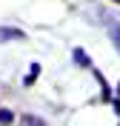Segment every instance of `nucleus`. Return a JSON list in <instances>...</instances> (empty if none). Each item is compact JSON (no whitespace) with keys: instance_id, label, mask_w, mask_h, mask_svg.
I'll use <instances>...</instances> for the list:
<instances>
[{"instance_id":"f257e3e1","label":"nucleus","mask_w":120,"mask_h":126,"mask_svg":"<svg viewBox=\"0 0 120 126\" xmlns=\"http://www.w3.org/2000/svg\"><path fill=\"white\" fill-rule=\"evenodd\" d=\"M6 40H23V32L14 26H0V43H6Z\"/></svg>"},{"instance_id":"f03ea898","label":"nucleus","mask_w":120,"mask_h":126,"mask_svg":"<svg viewBox=\"0 0 120 126\" xmlns=\"http://www.w3.org/2000/svg\"><path fill=\"white\" fill-rule=\"evenodd\" d=\"M74 63H77V66H92V60H89V55L86 52H83V49H74Z\"/></svg>"},{"instance_id":"7ed1b4c3","label":"nucleus","mask_w":120,"mask_h":126,"mask_svg":"<svg viewBox=\"0 0 120 126\" xmlns=\"http://www.w3.org/2000/svg\"><path fill=\"white\" fill-rule=\"evenodd\" d=\"M37 72H40V66H37V63H34V66H32V72H29V75H26V78H23V83H26V86H29V83H32L34 78H37Z\"/></svg>"},{"instance_id":"20e7f679","label":"nucleus","mask_w":120,"mask_h":126,"mask_svg":"<svg viewBox=\"0 0 120 126\" xmlns=\"http://www.w3.org/2000/svg\"><path fill=\"white\" fill-rule=\"evenodd\" d=\"M12 118H14V115H12L9 109H0V123H9Z\"/></svg>"},{"instance_id":"39448f33","label":"nucleus","mask_w":120,"mask_h":126,"mask_svg":"<svg viewBox=\"0 0 120 126\" xmlns=\"http://www.w3.org/2000/svg\"><path fill=\"white\" fill-rule=\"evenodd\" d=\"M112 40H114V49L120 52V29H114V34H112Z\"/></svg>"},{"instance_id":"423d86ee","label":"nucleus","mask_w":120,"mask_h":126,"mask_svg":"<svg viewBox=\"0 0 120 126\" xmlns=\"http://www.w3.org/2000/svg\"><path fill=\"white\" fill-rule=\"evenodd\" d=\"M23 123H43V120H40V118H32V115H26V118H23Z\"/></svg>"},{"instance_id":"0eeeda50","label":"nucleus","mask_w":120,"mask_h":126,"mask_svg":"<svg viewBox=\"0 0 120 126\" xmlns=\"http://www.w3.org/2000/svg\"><path fill=\"white\" fill-rule=\"evenodd\" d=\"M114 109H117V115H120V94H117V100H114Z\"/></svg>"},{"instance_id":"6e6552de","label":"nucleus","mask_w":120,"mask_h":126,"mask_svg":"<svg viewBox=\"0 0 120 126\" xmlns=\"http://www.w3.org/2000/svg\"><path fill=\"white\" fill-rule=\"evenodd\" d=\"M114 3H120V0H114Z\"/></svg>"}]
</instances>
